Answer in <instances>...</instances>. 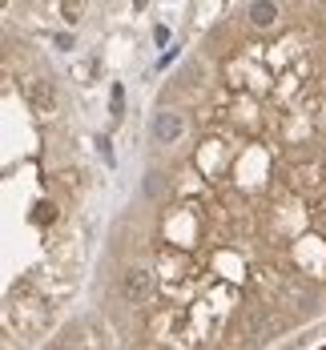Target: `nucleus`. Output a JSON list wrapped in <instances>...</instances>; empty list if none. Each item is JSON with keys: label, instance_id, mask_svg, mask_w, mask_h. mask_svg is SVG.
<instances>
[{"label": "nucleus", "instance_id": "6", "mask_svg": "<svg viewBox=\"0 0 326 350\" xmlns=\"http://www.w3.org/2000/svg\"><path fill=\"white\" fill-rule=\"evenodd\" d=\"M57 350H69V347H57Z\"/></svg>", "mask_w": 326, "mask_h": 350}, {"label": "nucleus", "instance_id": "2", "mask_svg": "<svg viewBox=\"0 0 326 350\" xmlns=\"http://www.w3.org/2000/svg\"><path fill=\"white\" fill-rule=\"evenodd\" d=\"M153 137H157V141H174V137H181L178 113H157V121H153Z\"/></svg>", "mask_w": 326, "mask_h": 350}, {"label": "nucleus", "instance_id": "3", "mask_svg": "<svg viewBox=\"0 0 326 350\" xmlns=\"http://www.w3.org/2000/svg\"><path fill=\"white\" fill-rule=\"evenodd\" d=\"M29 101H33L36 109H53L57 93H53V85H49V81H33V85H29Z\"/></svg>", "mask_w": 326, "mask_h": 350}, {"label": "nucleus", "instance_id": "5", "mask_svg": "<svg viewBox=\"0 0 326 350\" xmlns=\"http://www.w3.org/2000/svg\"><path fill=\"white\" fill-rule=\"evenodd\" d=\"M121 101H125V93H121V85H113V109L121 113Z\"/></svg>", "mask_w": 326, "mask_h": 350}, {"label": "nucleus", "instance_id": "1", "mask_svg": "<svg viewBox=\"0 0 326 350\" xmlns=\"http://www.w3.org/2000/svg\"><path fill=\"white\" fill-rule=\"evenodd\" d=\"M121 294H125V302L145 306V302H149V294H153V274H149V270H129L125 282H121Z\"/></svg>", "mask_w": 326, "mask_h": 350}, {"label": "nucleus", "instance_id": "4", "mask_svg": "<svg viewBox=\"0 0 326 350\" xmlns=\"http://www.w3.org/2000/svg\"><path fill=\"white\" fill-rule=\"evenodd\" d=\"M246 16H250V25H258V29H270V25L278 21V8H274V4H250Z\"/></svg>", "mask_w": 326, "mask_h": 350}, {"label": "nucleus", "instance_id": "7", "mask_svg": "<svg viewBox=\"0 0 326 350\" xmlns=\"http://www.w3.org/2000/svg\"><path fill=\"white\" fill-rule=\"evenodd\" d=\"M323 350H326V347H323Z\"/></svg>", "mask_w": 326, "mask_h": 350}]
</instances>
